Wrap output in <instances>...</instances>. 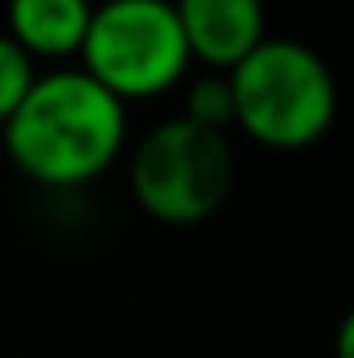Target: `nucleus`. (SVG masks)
Wrapping results in <instances>:
<instances>
[{
  "mask_svg": "<svg viewBox=\"0 0 354 358\" xmlns=\"http://www.w3.org/2000/svg\"><path fill=\"white\" fill-rule=\"evenodd\" d=\"M38 80V71H34V59L8 38V34H0V125L13 117V108L25 100V92L29 84Z\"/></svg>",
  "mask_w": 354,
  "mask_h": 358,
  "instance_id": "6e6552de",
  "label": "nucleus"
},
{
  "mask_svg": "<svg viewBox=\"0 0 354 358\" xmlns=\"http://www.w3.org/2000/svg\"><path fill=\"white\" fill-rule=\"evenodd\" d=\"M183 121L200 125V129H213V134H225L234 125V96H229V80L225 76H204L196 80L187 96H183Z\"/></svg>",
  "mask_w": 354,
  "mask_h": 358,
  "instance_id": "0eeeda50",
  "label": "nucleus"
},
{
  "mask_svg": "<svg viewBox=\"0 0 354 358\" xmlns=\"http://www.w3.org/2000/svg\"><path fill=\"white\" fill-rule=\"evenodd\" d=\"M129 187L142 213L163 225L208 221L234 187V150L225 134L183 117L155 125L129 155Z\"/></svg>",
  "mask_w": 354,
  "mask_h": 358,
  "instance_id": "20e7f679",
  "label": "nucleus"
},
{
  "mask_svg": "<svg viewBox=\"0 0 354 358\" xmlns=\"http://www.w3.org/2000/svg\"><path fill=\"white\" fill-rule=\"evenodd\" d=\"M84 76L121 104L150 100L183 84L192 55L171 0H104L92 8L80 46Z\"/></svg>",
  "mask_w": 354,
  "mask_h": 358,
  "instance_id": "7ed1b4c3",
  "label": "nucleus"
},
{
  "mask_svg": "<svg viewBox=\"0 0 354 358\" xmlns=\"http://www.w3.org/2000/svg\"><path fill=\"white\" fill-rule=\"evenodd\" d=\"M338 358H354V321L342 317V329H338Z\"/></svg>",
  "mask_w": 354,
  "mask_h": 358,
  "instance_id": "1a4fd4ad",
  "label": "nucleus"
},
{
  "mask_svg": "<svg viewBox=\"0 0 354 358\" xmlns=\"http://www.w3.org/2000/svg\"><path fill=\"white\" fill-rule=\"evenodd\" d=\"M92 8V0H8L4 34L29 59H67L84 46Z\"/></svg>",
  "mask_w": 354,
  "mask_h": 358,
  "instance_id": "423d86ee",
  "label": "nucleus"
},
{
  "mask_svg": "<svg viewBox=\"0 0 354 358\" xmlns=\"http://www.w3.org/2000/svg\"><path fill=\"white\" fill-rule=\"evenodd\" d=\"M187 55L208 71H234L267 38L263 0H171Z\"/></svg>",
  "mask_w": 354,
  "mask_h": 358,
  "instance_id": "39448f33",
  "label": "nucleus"
},
{
  "mask_svg": "<svg viewBox=\"0 0 354 358\" xmlns=\"http://www.w3.org/2000/svg\"><path fill=\"white\" fill-rule=\"evenodd\" d=\"M234 125L267 150H304L321 142L338 117L330 63L292 38H263L234 71Z\"/></svg>",
  "mask_w": 354,
  "mask_h": 358,
  "instance_id": "f03ea898",
  "label": "nucleus"
},
{
  "mask_svg": "<svg viewBox=\"0 0 354 358\" xmlns=\"http://www.w3.org/2000/svg\"><path fill=\"white\" fill-rule=\"evenodd\" d=\"M125 104L84 71L38 76L0 125L13 167L42 187H84L125 146Z\"/></svg>",
  "mask_w": 354,
  "mask_h": 358,
  "instance_id": "f257e3e1",
  "label": "nucleus"
}]
</instances>
